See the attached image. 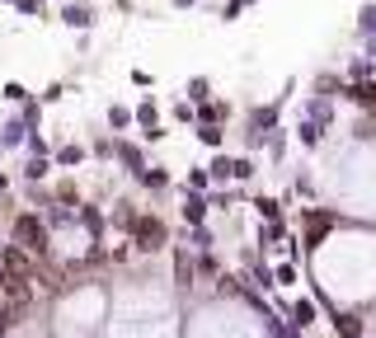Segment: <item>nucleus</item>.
Segmentation results:
<instances>
[{
  "mask_svg": "<svg viewBox=\"0 0 376 338\" xmlns=\"http://www.w3.org/2000/svg\"><path fill=\"white\" fill-rule=\"evenodd\" d=\"M15 240L19 249H29V254H38V259H47L52 254V235H47V221H38L33 212H24L15 221Z\"/></svg>",
  "mask_w": 376,
  "mask_h": 338,
  "instance_id": "obj_1",
  "label": "nucleus"
},
{
  "mask_svg": "<svg viewBox=\"0 0 376 338\" xmlns=\"http://www.w3.org/2000/svg\"><path fill=\"white\" fill-rule=\"evenodd\" d=\"M132 245L141 249V254H156V249L170 245V231H165V221L151 212H141L137 216V226H132Z\"/></svg>",
  "mask_w": 376,
  "mask_h": 338,
  "instance_id": "obj_2",
  "label": "nucleus"
},
{
  "mask_svg": "<svg viewBox=\"0 0 376 338\" xmlns=\"http://www.w3.org/2000/svg\"><path fill=\"white\" fill-rule=\"evenodd\" d=\"M329 226H339V212L334 207H306V249H320Z\"/></svg>",
  "mask_w": 376,
  "mask_h": 338,
  "instance_id": "obj_3",
  "label": "nucleus"
},
{
  "mask_svg": "<svg viewBox=\"0 0 376 338\" xmlns=\"http://www.w3.org/2000/svg\"><path fill=\"white\" fill-rule=\"evenodd\" d=\"M207 207H212V198H207V193H193V188H184V207H179V212H184L188 226H203V221H207Z\"/></svg>",
  "mask_w": 376,
  "mask_h": 338,
  "instance_id": "obj_4",
  "label": "nucleus"
},
{
  "mask_svg": "<svg viewBox=\"0 0 376 338\" xmlns=\"http://www.w3.org/2000/svg\"><path fill=\"white\" fill-rule=\"evenodd\" d=\"M334 334L339 338H367V324H362V315H353V310H334Z\"/></svg>",
  "mask_w": 376,
  "mask_h": 338,
  "instance_id": "obj_5",
  "label": "nucleus"
},
{
  "mask_svg": "<svg viewBox=\"0 0 376 338\" xmlns=\"http://www.w3.org/2000/svg\"><path fill=\"white\" fill-rule=\"evenodd\" d=\"M137 123H141V132H146L151 141L165 137V132H160V113H156V104H151V99H141V104H137Z\"/></svg>",
  "mask_w": 376,
  "mask_h": 338,
  "instance_id": "obj_6",
  "label": "nucleus"
},
{
  "mask_svg": "<svg viewBox=\"0 0 376 338\" xmlns=\"http://www.w3.org/2000/svg\"><path fill=\"white\" fill-rule=\"evenodd\" d=\"M207 174H212V184H235V155L217 151L212 155V165H207Z\"/></svg>",
  "mask_w": 376,
  "mask_h": 338,
  "instance_id": "obj_7",
  "label": "nucleus"
},
{
  "mask_svg": "<svg viewBox=\"0 0 376 338\" xmlns=\"http://www.w3.org/2000/svg\"><path fill=\"white\" fill-rule=\"evenodd\" d=\"M325 137H329V132H325L320 123H311V118H301V123H297V141L306 146V151H320V146H325Z\"/></svg>",
  "mask_w": 376,
  "mask_h": 338,
  "instance_id": "obj_8",
  "label": "nucleus"
},
{
  "mask_svg": "<svg viewBox=\"0 0 376 338\" xmlns=\"http://www.w3.org/2000/svg\"><path fill=\"white\" fill-rule=\"evenodd\" d=\"M62 19H66V29H90V24H94V10L85 5V0H71V5L62 10Z\"/></svg>",
  "mask_w": 376,
  "mask_h": 338,
  "instance_id": "obj_9",
  "label": "nucleus"
},
{
  "mask_svg": "<svg viewBox=\"0 0 376 338\" xmlns=\"http://www.w3.org/2000/svg\"><path fill=\"white\" fill-rule=\"evenodd\" d=\"M226 118H231V104H226V99H207V104L198 108V123H212V127H221Z\"/></svg>",
  "mask_w": 376,
  "mask_h": 338,
  "instance_id": "obj_10",
  "label": "nucleus"
},
{
  "mask_svg": "<svg viewBox=\"0 0 376 338\" xmlns=\"http://www.w3.org/2000/svg\"><path fill=\"white\" fill-rule=\"evenodd\" d=\"M184 94H188V104H198V108H203L207 99H212V80H207V76H193V80L184 85Z\"/></svg>",
  "mask_w": 376,
  "mask_h": 338,
  "instance_id": "obj_11",
  "label": "nucleus"
},
{
  "mask_svg": "<svg viewBox=\"0 0 376 338\" xmlns=\"http://www.w3.org/2000/svg\"><path fill=\"white\" fill-rule=\"evenodd\" d=\"M19 141H29V123H24V118L0 127V146H19Z\"/></svg>",
  "mask_w": 376,
  "mask_h": 338,
  "instance_id": "obj_12",
  "label": "nucleus"
},
{
  "mask_svg": "<svg viewBox=\"0 0 376 338\" xmlns=\"http://www.w3.org/2000/svg\"><path fill=\"white\" fill-rule=\"evenodd\" d=\"M292 324H297V329H311L315 324V301H306V296L292 301Z\"/></svg>",
  "mask_w": 376,
  "mask_h": 338,
  "instance_id": "obj_13",
  "label": "nucleus"
},
{
  "mask_svg": "<svg viewBox=\"0 0 376 338\" xmlns=\"http://www.w3.org/2000/svg\"><path fill=\"white\" fill-rule=\"evenodd\" d=\"M141 188H151V193H160V188H170V169H160V165H151L146 174L137 179Z\"/></svg>",
  "mask_w": 376,
  "mask_h": 338,
  "instance_id": "obj_14",
  "label": "nucleus"
},
{
  "mask_svg": "<svg viewBox=\"0 0 376 338\" xmlns=\"http://www.w3.org/2000/svg\"><path fill=\"white\" fill-rule=\"evenodd\" d=\"M174 282H179V287H193V259H188L184 249H179V254H174Z\"/></svg>",
  "mask_w": 376,
  "mask_h": 338,
  "instance_id": "obj_15",
  "label": "nucleus"
},
{
  "mask_svg": "<svg viewBox=\"0 0 376 338\" xmlns=\"http://www.w3.org/2000/svg\"><path fill=\"white\" fill-rule=\"evenodd\" d=\"M198 141H203L207 151H221V146H226V132L212 127V123H198Z\"/></svg>",
  "mask_w": 376,
  "mask_h": 338,
  "instance_id": "obj_16",
  "label": "nucleus"
},
{
  "mask_svg": "<svg viewBox=\"0 0 376 338\" xmlns=\"http://www.w3.org/2000/svg\"><path fill=\"white\" fill-rule=\"evenodd\" d=\"M254 212L264 216V221H282V198H268L264 193V198H254Z\"/></svg>",
  "mask_w": 376,
  "mask_h": 338,
  "instance_id": "obj_17",
  "label": "nucleus"
},
{
  "mask_svg": "<svg viewBox=\"0 0 376 338\" xmlns=\"http://www.w3.org/2000/svg\"><path fill=\"white\" fill-rule=\"evenodd\" d=\"M254 174H259V165H254V155H235V184H250Z\"/></svg>",
  "mask_w": 376,
  "mask_h": 338,
  "instance_id": "obj_18",
  "label": "nucleus"
},
{
  "mask_svg": "<svg viewBox=\"0 0 376 338\" xmlns=\"http://www.w3.org/2000/svg\"><path fill=\"white\" fill-rule=\"evenodd\" d=\"M47 174H52V160H47V155H33L29 169H24V179H33V184H38V179H47Z\"/></svg>",
  "mask_w": 376,
  "mask_h": 338,
  "instance_id": "obj_19",
  "label": "nucleus"
},
{
  "mask_svg": "<svg viewBox=\"0 0 376 338\" xmlns=\"http://www.w3.org/2000/svg\"><path fill=\"white\" fill-rule=\"evenodd\" d=\"M132 123H137V108H123V104L109 108V127H132Z\"/></svg>",
  "mask_w": 376,
  "mask_h": 338,
  "instance_id": "obj_20",
  "label": "nucleus"
},
{
  "mask_svg": "<svg viewBox=\"0 0 376 338\" xmlns=\"http://www.w3.org/2000/svg\"><path fill=\"white\" fill-rule=\"evenodd\" d=\"M188 188H193V193H207V188H212V174H207V169H188Z\"/></svg>",
  "mask_w": 376,
  "mask_h": 338,
  "instance_id": "obj_21",
  "label": "nucleus"
},
{
  "mask_svg": "<svg viewBox=\"0 0 376 338\" xmlns=\"http://www.w3.org/2000/svg\"><path fill=\"white\" fill-rule=\"evenodd\" d=\"M85 160V146H62L57 151V165H80Z\"/></svg>",
  "mask_w": 376,
  "mask_h": 338,
  "instance_id": "obj_22",
  "label": "nucleus"
},
{
  "mask_svg": "<svg viewBox=\"0 0 376 338\" xmlns=\"http://www.w3.org/2000/svg\"><path fill=\"white\" fill-rule=\"evenodd\" d=\"M273 277H278L282 287H292V282H297V263H278V268H273Z\"/></svg>",
  "mask_w": 376,
  "mask_h": 338,
  "instance_id": "obj_23",
  "label": "nucleus"
},
{
  "mask_svg": "<svg viewBox=\"0 0 376 338\" xmlns=\"http://www.w3.org/2000/svg\"><path fill=\"white\" fill-rule=\"evenodd\" d=\"M5 188H10V184H5V174H0V193H5Z\"/></svg>",
  "mask_w": 376,
  "mask_h": 338,
  "instance_id": "obj_24",
  "label": "nucleus"
},
{
  "mask_svg": "<svg viewBox=\"0 0 376 338\" xmlns=\"http://www.w3.org/2000/svg\"><path fill=\"white\" fill-rule=\"evenodd\" d=\"M245 5H254V0H245Z\"/></svg>",
  "mask_w": 376,
  "mask_h": 338,
  "instance_id": "obj_25",
  "label": "nucleus"
}]
</instances>
